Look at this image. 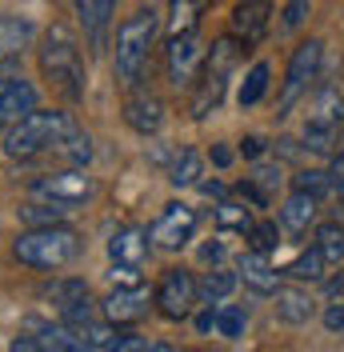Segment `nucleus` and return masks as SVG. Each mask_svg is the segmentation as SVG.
<instances>
[{"label": "nucleus", "instance_id": "nucleus-23", "mask_svg": "<svg viewBox=\"0 0 344 352\" xmlns=\"http://www.w3.org/2000/svg\"><path fill=\"white\" fill-rule=\"evenodd\" d=\"M208 0H172L169 4V36H184V32H196L200 28V16H204Z\"/></svg>", "mask_w": 344, "mask_h": 352}, {"label": "nucleus", "instance_id": "nucleus-25", "mask_svg": "<svg viewBox=\"0 0 344 352\" xmlns=\"http://www.w3.org/2000/svg\"><path fill=\"white\" fill-rule=\"evenodd\" d=\"M213 217H216V224L224 228V232H248L257 220H252V212H248V200H220L213 208Z\"/></svg>", "mask_w": 344, "mask_h": 352}, {"label": "nucleus", "instance_id": "nucleus-34", "mask_svg": "<svg viewBox=\"0 0 344 352\" xmlns=\"http://www.w3.org/2000/svg\"><path fill=\"white\" fill-rule=\"evenodd\" d=\"M248 184H257L264 197H272L280 184H284V173H280V164H260L257 173L248 176Z\"/></svg>", "mask_w": 344, "mask_h": 352}, {"label": "nucleus", "instance_id": "nucleus-7", "mask_svg": "<svg viewBox=\"0 0 344 352\" xmlns=\"http://www.w3.org/2000/svg\"><path fill=\"white\" fill-rule=\"evenodd\" d=\"M32 200H52V204H65V208H76L85 204L92 192H96V180L85 173V168H61V173L36 176L28 184Z\"/></svg>", "mask_w": 344, "mask_h": 352}, {"label": "nucleus", "instance_id": "nucleus-30", "mask_svg": "<svg viewBox=\"0 0 344 352\" xmlns=\"http://www.w3.org/2000/svg\"><path fill=\"white\" fill-rule=\"evenodd\" d=\"M268 65H252V72L244 76V85H240V109H252V104H260L264 100V92H268Z\"/></svg>", "mask_w": 344, "mask_h": 352}, {"label": "nucleus", "instance_id": "nucleus-33", "mask_svg": "<svg viewBox=\"0 0 344 352\" xmlns=\"http://www.w3.org/2000/svg\"><path fill=\"white\" fill-rule=\"evenodd\" d=\"M248 244L257 248V252H272L280 244V228L272 224V220H257L252 228H248Z\"/></svg>", "mask_w": 344, "mask_h": 352}, {"label": "nucleus", "instance_id": "nucleus-14", "mask_svg": "<svg viewBox=\"0 0 344 352\" xmlns=\"http://www.w3.org/2000/svg\"><path fill=\"white\" fill-rule=\"evenodd\" d=\"M268 16H272V0H237L228 28L240 44H257L268 32Z\"/></svg>", "mask_w": 344, "mask_h": 352}, {"label": "nucleus", "instance_id": "nucleus-40", "mask_svg": "<svg viewBox=\"0 0 344 352\" xmlns=\"http://www.w3.org/2000/svg\"><path fill=\"white\" fill-rule=\"evenodd\" d=\"M8 352H52V349H44L36 336H17V340L8 344Z\"/></svg>", "mask_w": 344, "mask_h": 352}, {"label": "nucleus", "instance_id": "nucleus-21", "mask_svg": "<svg viewBox=\"0 0 344 352\" xmlns=\"http://www.w3.org/2000/svg\"><path fill=\"white\" fill-rule=\"evenodd\" d=\"M316 204H321L316 197H308V192H297V188H292V197L280 204V228H284V232H297V236L308 232V228L316 224Z\"/></svg>", "mask_w": 344, "mask_h": 352}, {"label": "nucleus", "instance_id": "nucleus-22", "mask_svg": "<svg viewBox=\"0 0 344 352\" xmlns=\"http://www.w3.org/2000/svg\"><path fill=\"white\" fill-rule=\"evenodd\" d=\"M328 268H332V264H328V256L321 252V244L312 241L301 256H297V261L284 268V276H288V280H301V285H304V280L312 285V280H324V276H328Z\"/></svg>", "mask_w": 344, "mask_h": 352}, {"label": "nucleus", "instance_id": "nucleus-13", "mask_svg": "<svg viewBox=\"0 0 344 352\" xmlns=\"http://www.w3.org/2000/svg\"><path fill=\"white\" fill-rule=\"evenodd\" d=\"M200 60H204V48H200V36H196V32L169 36V80L176 88H180V85H193Z\"/></svg>", "mask_w": 344, "mask_h": 352}, {"label": "nucleus", "instance_id": "nucleus-11", "mask_svg": "<svg viewBox=\"0 0 344 352\" xmlns=\"http://www.w3.org/2000/svg\"><path fill=\"white\" fill-rule=\"evenodd\" d=\"M193 232H196V208H189V204H169L156 217V224L149 228V241L156 248H184V244L193 241Z\"/></svg>", "mask_w": 344, "mask_h": 352}, {"label": "nucleus", "instance_id": "nucleus-27", "mask_svg": "<svg viewBox=\"0 0 344 352\" xmlns=\"http://www.w3.org/2000/svg\"><path fill=\"white\" fill-rule=\"evenodd\" d=\"M200 168H204L200 153H196V148H180V156H176V164H172L169 180L176 184V188H193V184H200Z\"/></svg>", "mask_w": 344, "mask_h": 352}, {"label": "nucleus", "instance_id": "nucleus-32", "mask_svg": "<svg viewBox=\"0 0 344 352\" xmlns=\"http://www.w3.org/2000/svg\"><path fill=\"white\" fill-rule=\"evenodd\" d=\"M28 32H32V28H28L24 21H0V52L12 56V52L28 41Z\"/></svg>", "mask_w": 344, "mask_h": 352}, {"label": "nucleus", "instance_id": "nucleus-43", "mask_svg": "<svg viewBox=\"0 0 344 352\" xmlns=\"http://www.w3.org/2000/svg\"><path fill=\"white\" fill-rule=\"evenodd\" d=\"M341 153H344V136H341Z\"/></svg>", "mask_w": 344, "mask_h": 352}, {"label": "nucleus", "instance_id": "nucleus-41", "mask_svg": "<svg viewBox=\"0 0 344 352\" xmlns=\"http://www.w3.org/2000/svg\"><path fill=\"white\" fill-rule=\"evenodd\" d=\"M213 160H216V168H224V164L233 160V153H228L224 144H216V148H213Z\"/></svg>", "mask_w": 344, "mask_h": 352}, {"label": "nucleus", "instance_id": "nucleus-29", "mask_svg": "<svg viewBox=\"0 0 344 352\" xmlns=\"http://www.w3.org/2000/svg\"><path fill=\"white\" fill-rule=\"evenodd\" d=\"M68 212H72V208H65V204H52V200H32V204H24V208H21V220L28 224V228H36V224H61Z\"/></svg>", "mask_w": 344, "mask_h": 352}, {"label": "nucleus", "instance_id": "nucleus-38", "mask_svg": "<svg viewBox=\"0 0 344 352\" xmlns=\"http://www.w3.org/2000/svg\"><path fill=\"white\" fill-rule=\"evenodd\" d=\"M264 153H268V144H264L260 136H244V140H240V156H248V160H260Z\"/></svg>", "mask_w": 344, "mask_h": 352}, {"label": "nucleus", "instance_id": "nucleus-18", "mask_svg": "<svg viewBox=\"0 0 344 352\" xmlns=\"http://www.w3.org/2000/svg\"><path fill=\"white\" fill-rule=\"evenodd\" d=\"M76 8V21H80V32L92 48L105 44V32L112 24V12H116V0H72Z\"/></svg>", "mask_w": 344, "mask_h": 352}, {"label": "nucleus", "instance_id": "nucleus-16", "mask_svg": "<svg viewBox=\"0 0 344 352\" xmlns=\"http://www.w3.org/2000/svg\"><path fill=\"white\" fill-rule=\"evenodd\" d=\"M272 300H277L272 308H277V316L284 324H308L312 312H316V296H312L301 280H297V285H280Z\"/></svg>", "mask_w": 344, "mask_h": 352}, {"label": "nucleus", "instance_id": "nucleus-17", "mask_svg": "<svg viewBox=\"0 0 344 352\" xmlns=\"http://www.w3.org/2000/svg\"><path fill=\"white\" fill-rule=\"evenodd\" d=\"M125 120H129V129H136L140 136H152V132H160L164 124V104H160V96H152V92H132L129 100H125Z\"/></svg>", "mask_w": 344, "mask_h": 352}, {"label": "nucleus", "instance_id": "nucleus-1", "mask_svg": "<svg viewBox=\"0 0 344 352\" xmlns=\"http://www.w3.org/2000/svg\"><path fill=\"white\" fill-rule=\"evenodd\" d=\"M76 120L68 116V112H32V116H24L21 124H12V129L4 132V153L12 156V160H41V156H61L68 140L76 136Z\"/></svg>", "mask_w": 344, "mask_h": 352}, {"label": "nucleus", "instance_id": "nucleus-8", "mask_svg": "<svg viewBox=\"0 0 344 352\" xmlns=\"http://www.w3.org/2000/svg\"><path fill=\"white\" fill-rule=\"evenodd\" d=\"M152 292H156V312L164 320H184L200 300V285H196V276L189 268H169Z\"/></svg>", "mask_w": 344, "mask_h": 352}, {"label": "nucleus", "instance_id": "nucleus-15", "mask_svg": "<svg viewBox=\"0 0 344 352\" xmlns=\"http://www.w3.org/2000/svg\"><path fill=\"white\" fill-rule=\"evenodd\" d=\"M237 272H240V280H244V285L252 288L257 296H277L280 276H284V272H277V268H272L268 252H257V248H248V252L240 256Z\"/></svg>", "mask_w": 344, "mask_h": 352}, {"label": "nucleus", "instance_id": "nucleus-6", "mask_svg": "<svg viewBox=\"0 0 344 352\" xmlns=\"http://www.w3.org/2000/svg\"><path fill=\"white\" fill-rule=\"evenodd\" d=\"M321 65H324V44L321 41H304L292 48L288 56V72H284V88L277 100V116H288L297 109V100L308 96V88L321 80Z\"/></svg>", "mask_w": 344, "mask_h": 352}, {"label": "nucleus", "instance_id": "nucleus-36", "mask_svg": "<svg viewBox=\"0 0 344 352\" xmlns=\"http://www.w3.org/2000/svg\"><path fill=\"white\" fill-rule=\"evenodd\" d=\"M304 16H308V0H288V8H284V32L301 28Z\"/></svg>", "mask_w": 344, "mask_h": 352}, {"label": "nucleus", "instance_id": "nucleus-9", "mask_svg": "<svg viewBox=\"0 0 344 352\" xmlns=\"http://www.w3.org/2000/svg\"><path fill=\"white\" fill-rule=\"evenodd\" d=\"M156 305V292H149V285H116L100 305V316L108 324H132L140 320L149 308Z\"/></svg>", "mask_w": 344, "mask_h": 352}, {"label": "nucleus", "instance_id": "nucleus-10", "mask_svg": "<svg viewBox=\"0 0 344 352\" xmlns=\"http://www.w3.org/2000/svg\"><path fill=\"white\" fill-rule=\"evenodd\" d=\"M48 300L56 305L61 312V320L65 324H92L96 320V300H92V292H88L85 280H56V285L48 288Z\"/></svg>", "mask_w": 344, "mask_h": 352}, {"label": "nucleus", "instance_id": "nucleus-28", "mask_svg": "<svg viewBox=\"0 0 344 352\" xmlns=\"http://www.w3.org/2000/svg\"><path fill=\"white\" fill-rule=\"evenodd\" d=\"M316 244H321V252L328 256V264L336 268V264H344V224L341 220H328V224H321L316 228Z\"/></svg>", "mask_w": 344, "mask_h": 352}, {"label": "nucleus", "instance_id": "nucleus-19", "mask_svg": "<svg viewBox=\"0 0 344 352\" xmlns=\"http://www.w3.org/2000/svg\"><path fill=\"white\" fill-rule=\"evenodd\" d=\"M36 340H41L44 349H52V352H100L85 329L65 324V320H56V324H41V329H36Z\"/></svg>", "mask_w": 344, "mask_h": 352}, {"label": "nucleus", "instance_id": "nucleus-31", "mask_svg": "<svg viewBox=\"0 0 344 352\" xmlns=\"http://www.w3.org/2000/svg\"><path fill=\"white\" fill-rule=\"evenodd\" d=\"M244 324H248V312H244L240 305H220L216 308L213 329L220 332V336H228V340H233V336H244Z\"/></svg>", "mask_w": 344, "mask_h": 352}, {"label": "nucleus", "instance_id": "nucleus-24", "mask_svg": "<svg viewBox=\"0 0 344 352\" xmlns=\"http://www.w3.org/2000/svg\"><path fill=\"white\" fill-rule=\"evenodd\" d=\"M237 285H240V272H237V268L216 264L213 272H204V280H200V300L220 305V300H228V296H233V288H237Z\"/></svg>", "mask_w": 344, "mask_h": 352}, {"label": "nucleus", "instance_id": "nucleus-37", "mask_svg": "<svg viewBox=\"0 0 344 352\" xmlns=\"http://www.w3.org/2000/svg\"><path fill=\"white\" fill-rule=\"evenodd\" d=\"M324 329L328 332H344V296H336L332 305L324 308Z\"/></svg>", "mask_w": 344, "mask_h": 352}, {"label": "nucleus", "instance_id": "nucleus-42", "mask_svg": "<svg viewBox=\"0 0 344 352\" xmlns=\"http://www.w3.org/2000/svg\"><path fill=\"white\" fill-rule=\"evenodd\" d=\"M144 352H176V349H172V344H149Z\"/></svg>", "mask_w": 344, "mask_h": 352}, {"label": "nucleus", "instance_id": "nucleus-4", "mask_svg": "<svg viewBox=\"0 0 344 352\" xmlns=\"http://www.w3.org/2000/svg\"><path fill=\"white\" fill-rule=\"evenodd\" d=\"M80 252V232L68 228L65 220L61 224H36V228H24L17 244H12V256L28 268H41V272H52V268H65L72 256Z\"/></svg>", "mask_w": 344, "mask_h": 352}, {"label": "nucleus", "instance_id": "nucleus-26", "mask_svg": "<svg viewBox=\"0 0 344 352\" xmlns=\"http://www.w3.org/2000/svg\"><path fill=\"white\" fill-rule=\"evenodd\" d=\"M292 188L297 192H308V197H336V180H332V168H304V173L292 176Z\"/></svg>", "mask_w": 344, "mask_h": 352}, {"label": "nucleus", "instance_id": "nucleus-2", "mask_svg": "<svg viewBox=\"0 0 344 352\" xmlns=\"http://www.w3.org/2000/svg\"><path fill=\"white\" fill-rule=\"evenodd\" d=\"M36 60H41L44 80L52 85V92H61L65 100H80L85 96V56H80V44L68 32L65 24H52L41 36L36 48Z\"/></svg>", "mask_w": 344, "mask_h": 352}, {"label": "nucleus", "instance_id": "nucleus-3", "mask_svg": "<svg viewBox=\"0 0 344 352\" xmlns=\"http://www.w3.org/2000/svg\"><path fill=\"white\" fill-rule=\"evenodd\" d=\"M156 36H160L156 8H140V12H132L129 21L120 24V32H116V56L112 60H116V80L125 88L140 85L152 48H156Z\"/></svg>", "mask_w": 344, "mask_h": 352}, {"label": "nucleus", "instance_id": "nucleus-5", "mask_svg": "<svg viewBox=\"0 0 344 352\" xmlns=\"http://www.w3.org/2000/svg\"><path fill=\"white\" fill-rule=\"evenodd\" d=\"M240 48H248V44H240L237 36H224V41L213 44V52L204 56V72L196 76V92H193V116L196 120H204L208 112H216V104L224 100V88H228V76H233V68L240 60Z\"/></svg>", "mask_w": 344, "mask_h": 352}, {"label": "nucleus", "instance_id": "nucleus-35", "mask_svg": "<svg viewBox=\"0 0 344 352\" xmlns=\"http://www.w3.org/2000/svg\"><path fill=\"white\" fill-rule=\"evenodd\" d=\"M144 349H149V340L136 336V332H116L105 344V352H144Z\"/></svg>", "mask_w": 344, "mask_h": 352}, {"label": "nucleus", "instance_id": "nucleus-39", "mask_svg": "<svg viewBox=\"0 0 344 352\" xmlns=\"http://www.w3.org/2000/svg\"><path fill=\"white\" fill-rule=\"evenodd\" d=\"M224 256H228V248H224L220 241H213V244H204V248H200V261L213 264V268H216V264H224Z\"/></svg>", "mask_w": 344, "mask_h": 352}, {"label": "nucleus", "instance_id": "nucleus-12", "mask_svg": "<svg viewBox=\"0 0 344 352\" xmlns=\"http://www.w3.org/2000/svg\"><path fill=\"white\" fill-rule=\"evenodd\" d=\"M36 112V88L24 76H4L0 80V132H8L12 124H21L24 116Z\"/></svg>", "mask_w": 344, "mask_h": 352}, {"label": "nucleus", "instance_id": "nucleus-20", "mask_svg": "<svg viewBox=\"0 0 344 352\" xmlns=\"http://www.w3.org/2000/svg\"><path fill=\"white\" fill-rule=\"evenodd\" d=\"M108 256H112V264L140 268V264L149 261V232H144V228H120V232H112Z\"/></svg>", "mask_w": 344, "mask_h": 352}]
</instances>
